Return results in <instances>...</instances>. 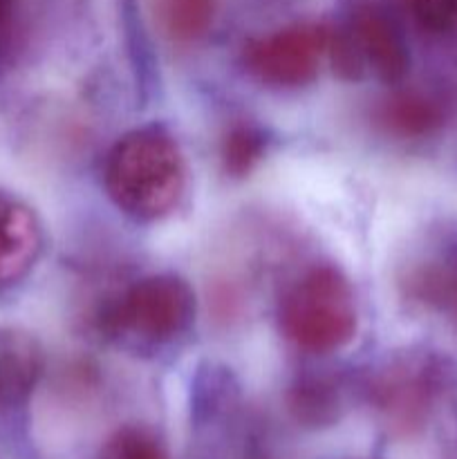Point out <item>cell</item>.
Masks as SVG:
<instances>
[{"label": "cell", "instance_id": "6", "mask_svg": "<svg viewBox=\"0 0 457 459\" xmlns=\"http://www.w3.org/2000/svg\"><path fill=\"white\" fill-rule=\"evenodd\" d=\"M439 388V372L430 359H397L367 384V399L384 424L397 435H412L426 424Z\"/></svg>", "mask_w": 457, "mask_h": 459}, {"label": "cell", "instance_id": "11", "mask_svg": "<svg viewBox=\"0 0 457 459\" xmlns=\"http://www.w3.org/2000/svg\"><path fill=\"white\" fill-rule=\"evenodd\" d=\"M376 121L397 139H421L444 124V108L417 90H397L376 110Z\"/></svg>", "mask_w": 457, "mask_h": 459}, {"label": "cell", "instance_id": "8", "mask_svg": "<svg viewBox=\"0 0 457 459\" xmlns=\"http://www.w3.org/2000/svg\"><path fill=\"white\" fill-rule=\"evenodd\" d=\"M43 249V227L34 209L0 193V287L21 281Z\"/></svg>", "mask_w": 457, "mask_h": 459}, {"label": "cell", "instance_id": "1", "mask_svg": "<svg viewBox=\"0 0 457 459\" xmlns=\"http://www.w3.org/2000/svg\"><path fill=\"white\" fill-rule=\"evenodd\" d=\"M188 184L186 157L177 137L161 124L125 133L103 161V188L112 204L142 224L175 213Z\"/></svg>", "mask_w": 457, "mask_h": 459}, {"label": "cell", "instance_id": "2", "mask_svg": "<svg viewBox=\"0 0 457 459\" xmlns=\"http://www.w3.org/2000/svg\"><path fill=\"white\" fill-rule=\"evenodd\" d=\"M278 323L282 336L307 354L348 348L358 330L352 282L336 264H314L285 291Z\"/></svg>", "mask_w": 457, "mask_h": 459}, {"label": "cell", "instance_id": "5", "mask_svg": "<svg viewBox=\"0 0 457 459\" xmlns=\"http://www.w3.org/2000/svg\"><path fill=\"white\" fill-rule=\"evenodd\" d=\"M334 72L341 79L361 81L375 76L394 85L408 74L410 54L401 31L375 9L358 12L345 30L332 31L327 49Z\"/></svg>", "mask_w": 457, "mask_h": 459}, {"label": "cell", "instance_id": "4", "mask_svg": "<svg viewBox=\"0 0 457 459\" xmlns=\"http://www.w3.org/2000/svg\"><path fill=\"white\" fill-rule=\"evenodd\" d=\"M330 39L332 30L321 22H296L251 39L242 49V67L264 88H305L321 72Z\"/></svg>", "mask_w": 457, "mask_h": 459}, {"label": "cell", "instance_id": "12", "mask_svg": "<svg viewBox=\"0 0 457 459\" xmlns=\"http://www.w3.org/2000/svg\"><path fill=\"white\" fill-rule=\"evenodd\" d=\"M155 16L173 43H195L213 27L215 0H155Z\"/></svg>", "mask_w": 457, "mask_h": 459}, {"label": "cell", "instance_id": "3", "mask_svg": "<svg viewBox=\"0 0 457 459\" xmlns=\"http://www.w3.org/2000/svg\"><path fill=\"white\" fill-rule=\"evenodd\" d=\"M195 291L177 273H152L130 285L103 314L108 336L151 350L182 339L195 323Z\"/></svg>", "mask_w": 457, "mask_h": 459}, {"label": "cell", "instance_id": "7", "mask_svg": "<svg viewBox=\"0 0 457 459\" xmlns=\"http://www.w3.org/2000/svg\"><path fill=\"white\" fill-rule=\"evenodd\" d=\"M401 287L410 303L457 323V245L430 251L408 264Z\"/></svg>", "mask_w": 457, "mask_h": 459}, {"label": "cell", "instance_id": "15", "mask_svg": "<svg viewBox=\"0 0 457 459\" xmlns=\"http://www.w3.org/2000/svg\"><path fill=\"white\" fill-rule=\"evenodd\" d=\"M417 21L430 31L457 30V0H410Z\"/></svg>", "mask_w": 457, "mask_h": 459}, {"label": "cell", "instance_id": "16", "mask_svg": "<svg viewBox=\"0 0 457 459\" xmlns=\"http://www.w3.org/2000/svg\"><path fill=\"white\" fill-rule=\"evenodd\" d=\"M13 16V0H0V31L9 25Z\"/></svg>", "mask_w": 457, "mask_h": 459}, {"label": "cell", "instance_id": "14", "mask_svg": "<svg viewBox=\"0 0 457 459\" xmlns=\"http://www.w3.org/2000/svg\"><path fill=\"white\" fill-rule=\"evenodd\" d=\"M94 459H170L164 442L146 426H121L103 442Z\"/></svg>", "mask_w": 457, "mask_h": 459}, {"label": "cell", "instance_id": "13", "mask_svg": "<svg viewBox=\"0 0 457 459\" xmlns=\"http://www.w3.org/2000/svg\"><path fill=\"white\" fill-rule=\"evenodd\" d=\"M269 139L255 124H233L220 142V161L228 178H246L264 160Z\"/></svg>", "mask_w": 457, "mask_h": 459}, {"label": "cell", "instance_id": "10", "mask_svg": "<svg viewBox=\"0 0 457 459\" xmlns=\"http://www.w3.org/2000/svg\"><path fill=\"white\" fill-rule=\"evenodd\" d=\"M287 411L303 429H330L345 412V390L336 377H300L287 390Z\"/></svg>", "mask_w": 457, "mask_h": 459}, {"label": "cell", "instance_id": "9", "mask_svg": "<svg viewBox=\"0 0 457 459\" xmlns=\"http://www.w3.org/2000/svg\"><path fill=\"white\" fill-rule=\"evenodd\" d=\"M43 368L45 354L34 334L0 325V411L25 403L39 385Z\"/></svg>", "mask_w": 457, "mask_h": 459}]
</instances>
